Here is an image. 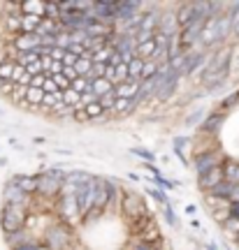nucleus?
<instances>
[{
  "label": "nucleus",
  "instance_id": "nucleus-34",
  "mask_svg": "<svg viewBox=\"0 0 239 250\" xmlns=\"http://www.w3.org/2000/svg\"><path fill=\"white\" fill-rule=\"evenodd\" d=\"M212 192H214L216 197H221V199H230L232 186H230V183H225V181H221L218 186H214V188H212Z\"/></svg>",
  "mask_w": 239,
  "mask_h": 250
},
{
  "label": "nucleus",
  "instance_id": "nucleus-56",
  "mask_svg": "<svg viewBox=\"0 0 239 250\" xmlns=\"http://www.w3.org/2000/svg\"><path fill=\"white\" fill-rule=\"evenodd\" d=\"M237 243H239V232H237Z\"/></svg>",
  "mask_w": 239,
  "mask_h": 250
},
{
  "label": "nucleus",
  "instance_id": "nucleus-2",
  "mask_svg": "<svg viewBox=\"0 0 239 250\" xmlns=\"http://www.w3.org/2000/svg\"><path fill=\"white\" fill-rule=\"evenodd\" d=\"M24 220H26V211L24 206L5 204L2 206V215H0V225L7 234H17L24 229Z\"/></svg>",
  "mask_w": 239,
  "mask_h": 250
},
{
  "label": "nucleus",
  "instance_id": "nucleus-53",
  "mask_svg": "<svg viewBox=\"0 0 239 250\" xmlns=\"http://www.w3.org/2000/svg\"><path fill=\"white\" fill-rule=\"evenodd\" d=\"M239 12V2H232L230 5V14H237Z\"/></svg>",
  "mask_w": 239,
  "mask_h": 250
},
{
  "label": "nucleus",
  "instance_id": "nucleus-40",
  "mask_svg": "<svg viewBox=\"0 0 239 250\" xmlns=\"http://www.w3.org/2000/svg\"><path fill=\"white\" fill-rule=\"evenodd\" d=\"M149 195L156 199V202H160L163 206H169V199H167V195L163 192V190H149Z\"/></svg>",
  "mask_w": 239,
  "mask_h": 250
},
{
  "label": "nucleus",
  "instance_id": "nucleus-52",
  "mask_svg": "<svg viewBox=\"0 0 239 250\" xmlns=\"http://www.w3.org/2000/svg\"><path fill=\"white\" fill-rule=\"evenodd\" d=\"M237 100H239V93H237V95H230V98L225 100V104H232V102H237Z\"/></svg>",
  "mask_w": 239,
  "mask_h": 250
},
{
  "label": "nucleus",
  "instance_id": "nucleus-36",
  "mask_svg": "<svg viewBox=\"0 0 239 250\" xmlns=\"http://www.w3.org/2000/svg\"><path fill=\"white\" fill-rule=\"evenodd\" d=\"M202 118H204V109L197 107V109H193V111L186 116V125H188V127H193V125H197Z\"/></svg>",
  "mask_w": 239,
  "mask_h": 250
},
{
  "label": "nucleus",
  "instance_id": "nucleus-10",
  "mask_svg": "<svg viewBox=\"0 0 239 250\" xmlns=\"http://www.w3.org/2000/svg\"><path fill=\"white\" fill-rule=\"evenodd\" d=\"M202 26H204V21H193L191 26H186L184 30H179V42H181V46H191V44H195V42L200 40Z\"/></svg>",
  "mask_w": 239,
  "mask_h": 250
},
{
  "label": "nucleus",
  "instance_id": "nucleus-42",
  "mask_svg": "<svg viewBox=\"0 0 239 250\" xmlns=\"http://www.w3.org/2000/svg\"><path fill=\"white\" fill-rule=\"evenodd\" d=\"M72 116H74V121L77 123H86L89 118H86V114H84V107H74L72 109Z\"/></svg>",
  "mask_w": 239,
  "mask_h": 250
},
{
  "label": "nucleus",
  "instance_id": "nucleus-48",
  "mask_svg": "<svg viewBox=\"0 0 239 250\" xmlns=\"http://www.w3.org/2000/svg\"><path fill=\"white\" fill-rule=\"evenodd\" d=\"M230 202H232V204H239V186L232 188V192H230Z\"/></svg>",
  "mask_w": 239,
  "mask_h": 250
},
{
  "label": "nucleus",
  "instance_id": "nucleus-26",
  "mask_svg": "<svg viewBox=\"0 0 239 250\" xmlns=\"http://www.w3.org/2000/svg\"><path fill=\"white\" fill-rule=\"evenodd\" d=\"M72 67H74V72H77V77H84V79H89L93 62H91V58H77V62H74Z\"/></svg>",
  "mask_w": 239,
  "mask_h": 250
},
{
  "label": "nucleus",
  "instance_id": "nucleus-39",
  "mask_svg": "<svg viewBox=\"0 0 239 250\" xmlns=\"http://www.w3.org/2000/svg\"><path fill=\"white\" fill-rule=\"evenodd\" d=\"M51 81H53V83H56V88L61 90V93H63V90H68V88H70V81L65 79L63 74H53V77H51Z\"/></svg>",
  "mask_w": 239,
  "mask_h": 250
},
{
  "label": "nucleus",
  "instance_id": "nucleus-29",
  "mask_svg": "<svg viewBox=\"0 0 239 250\" xmlns=\"http://www.w3.org/2000/svg\"><path fill=\"white\" fill-rule=\"evenodd\" d=\"M84 114H86V118H89V121H100L105 111H102V107H100V102L96 100V102H91V104H86V107H84Z\"/></svg>",
  "mask_w": 239,
  "mask_h": 250
},
{
  "label": "nucleus",
  "instance_id": "nucleus-4",
  "mask_svg": "<svg viewBox=\"0 0 239 250\" xmlns=\"http://www.w3.org/2000/svg\"><path fill=\"white\" fill-rule=\"evenodd\" d=\"M74 188H77V183H63L61 202H58L61 215L65 220H70V223H74L79 218V206H77V199H74Z\"/></svg>",
  "mask_w": 239,
  "mask_h": 250
},
{
  "label": "nucleus",
  "instance_id": "nucleus-23",
  "mask_svg": "<svg viewBox=\"0 0 239 250\" xmlns=\"http://www.w3.org/2000/svg\"><path fill=\"white\" fill-rule=\"evenodd\" d=\"M221 169H223V181H225V183H230L232 188L239 186V165L237 162H228Z\"/></svg>",
  "mask_w": 239,
  "mask_h": 250
},
{
  "label": "nucleus",
  "instance_id": "nucleus-44",
  "mask_svg": "<svg viewBox=\"0 0 239 250\" xmlns=\"http://www.w3.org/2000/svg\"><path fill=\"white\" fill-rule=\"evenodd\" d=\"M156 186L163 188V190H172V188H174V183H169L165 176H156Z\"/></svg>",
  "mask_w": 239,
  "mask_h": 250
},
{
  "label": "nucleus",
  "instance_id": "nucleus-45",
  "mask_svg": "<svg viewBox=\"0 0 239 250\" xmlns=\"http://www.w3.org/2000/svg\"><path fill=\"white\" fill-rule=\"evenodd\" d=\"M45 74H37V77H30V83L28 86H33V88H42V83H45Z\"/></svg>",
  "mask_w": 239,
  "mask_h": 250
},
{
  "label": "nucleus",
  "instance_id": "nucleus-31",
  "mask_svg": "<svg viewBox=\"0 0 239 250\" xmlns=\"http://www.w3.org/2000/svg\"><path fill=\"white\" fill-rule=\"evenodd\" d=\"M70 88L74 90V93L84 95V93H91V81L84 79V77H77L74 81H70Z\"/></svg>",
  "mask_w": 239,
  "mask_h": 250
},
{
  "label": "nucleus",
  "instance_id": "nucleus-7",
  "mask_svg": "<svg viewBox=\"0 0 239 250\" xmlns=\"http://www.w3.org/2000/svg\"><path fill=\"white\" fill-rule=\"evenodd\" d=\"M68 243H70V232L63 225H56L47 232V248L49 250H63Z\"/></svg>",
  "mask_w": 239,
  "mask_h": 250
},
{
  "label": "nucleus",
  "instance_id": "nucleus-49",
  "mask_svg": "<svg viewBox=\"0 0 239 250\" xmlns=\"http://www.w3.org/2000/svg\"><path fill=\"white\" fill-rule=\"evenodd\" d=\"M133 250H156V248H153V246H149V243H142V241H140V243H135Z\"/></svg>",
  "mask_w": 239,
  "mask_h": 250
},
{
  "label": "nucleus",
  "instance_id": "nucleus-9",
  "mask_svg": "<svg viewBox=\"0 0 239 250\" xmlns=\"http://www.w3.org/2000/svg\"><path fill=\"white\" fill-rule=\"evenodd\" d=\"M156 33L165 37H172L179 33V23H177V14L174 12H167V14H160L158 19V28H156Z\"/></svg>",
  "mask_w": 239,
  "mask_h": 250
},
{
  "label": "nucleus",
  "instance_id": "nucleus-13",
  "mask_svg": "<svg viewBox=\"0 0 239 250\" xmlns=\"http://www.w3.org/2000/svg\"><path fill=\"white\" fill-rule=\"evenodd\" d=\"M137 90H140V81H133L128 79L123 83H119L114 88V98L116 100H133L137 95Z\"/></svg>",
  "mask_w": 239,
  "mask_h": 250
},
{
  "label": "nucleus",
  "instance_id": "nucleus-1",
  "mask_svg": "<svg viewBox=\"0 0 239 250\" xmlns=\"http://www.w3.org/2000/svg\"><path fill=\"white\" fill-rule=\"evenodd\" d=\"M230 49H223L218 54L214 56L212 61H207V70H204V86H209V88H216V86H221L225 77H228V72H230Z\"/></svg>",
  "mask_w": 239,
  "mask_h": 250
},
{
  "label": "nucleus",
  "instance_id": "nucleus-21",
  "mask_svg": "<svg viewBox=\"0 0 239 250\" xmlns=\"http://www.w3.org/2000/svg\"><path fill=\"white\" fill-rule=\"evenodd\" d=\"M114 90V86H112V81L109 79H93L91 81V93L96 95V98H102V95H107V93H112Z\"/></svg>",
  "mask_w": 239,
  "mask_h": 250
},
{
  "label": "nucleus",
  "instance_id": "nucleus-50",
  "mask_svg": "<svg viewBox=\"0 0 239 250\" xmlns=\"http://www.w3.org/2000/svg\"><path fill=\"white\" fill-rule=\"evenodd\" d=\"M14 250H35L33 243H21V246H14Z\"/></svg>",
  "mask_w": 239,
  "mask_h": 250
},
{
  "label": "nucleus",
  "instance_id": "nucleus-3",
  "mask_svg": "<svg viewBox=\"0 0 239 250\" xmlns=\"http://www.w3.org/2000/svg\"><path fill=\"white\" fill-rule=\"evenodd\" d=\"M96 181L97 179H84L74 188V199L79 206V215H89L93 208V197H96Z\"/></svg>",
  "mask_w": 239,
  "mask_h": 250
},
{
  "label": "nucleus",
  "instance_id": "nucleus-5",
  "mask_svg": "<svg viewBox=\"0 0 239 250\" xmlns=\"http://www.w3.org/2000/svg\"><path fill=\"white\" fill-rule=\"evenodd\" d=\"M112 195H114V188H112V183L109 181H96V197H93V213H102L105 211L107 202L112 199Z\"/></svg>",
  "mask_w": 239,
  "mask_h": 250
},
{
  "label": "nucleus",
  "instance_id": "nucleus-16",
  "mask_svg": "<svg viewBox=\"0 0 239 250\" xmlns=\"http://www.w3.org/2000/svg\"><path fill=\"white\" fill-rule=\"evenodd\" d=\"M218 162H216V155L214 153H200L197 158H195V171H197V176H202L207 174L209 169H214Z\"/></svg>",
  "mask_w": 239,
  "mask_h": 250
},
{
  "label": "nucleus",
  "instance_id": "nucleus-51",
  "mask_svg": "<svg viewBox=\"0 0 239 250\" xmlns=\"http://www.w3.org/2000/svg\"><path fill=\"white\" fill-rule=\"evenodd\" d=\"M230 215L239 218V204H232V206H230Z\"/></svg>",
  "mask_w": 239,
  "mask_h": 250
},
{
  "label": "nucleus",
  "instance_id": "nucleus-30",
  "mask_svg": "<svg viewBox=\"0 0 239 250\" xmlns=\"http://www.w3.org/2000/svg\"><path fill=\"white\" fill-rule=\"evenodd\" d=\"M14 67H17V62L14 61H2L0 62V83H2V81H12Z\"/></svg>",
  "mask_w": 239,
  "mask_h": 250
},
{
  "label": "nucleus",
  "instance_id": "nucleus-18",
  "mask_svg": "<svg viewBox=\"0 0 239 250\" xmlns=\"http://www.w3.org/2000/svg\"><path fill=\"white\" fill-rule=\"evenodd\" d=\"M5 202H7V204H14V206H24L26 204V195H24L14 183H7V186H5Z\"/></svg>",
  "mask_w": 239,
  "mask_h": 250
},
{
  "label": "nucleus",
  "instance_id": "nucleus-25",
  "mask_svg": "<svg viewBox=\"0 0 239 250\" xmlns=\"http://www.w3.org/2000/svg\"><path fill=\"white\" fill-rule=\"evenodd\" d=\"M24 98H26V104H30V107H40V104H42V98H45V93H42V88L28 86Z\"/></svg>",
  "mask_w": 239,
  "mask_h": 250
},
{
  "label": "nucleus",
  "instance_id": "nucleus-43",
  "mask_svg": "<svg viewBox=\"0 0 239 250\" xmlns=\"http://www.w3.org/2000/svg\"><path fill=\"white\" fill-rule=\"evenodd\" d=\"M225 227H228L230 232H235V234H237V232H239V218H235V215H230V218L225 220Z\"/></svg>",
  "mask_w": 239,
  "mask_h": 250
},
{
  "label": "nucleus",
  "instance_id": "nucleus-47",
  "mask_svg": "<svg viewBox=\"0 0 239 250\" xmlns=\"http://www.w3.org/2000/svg\"><path fill=\"white\" fill-rule=\"evenodd\" d=\"M165 220H167L172 227H177V218H174V213H172V208H169V206H165Z\"/></svg>",
  "mask_w": 239,
  "mask_h": 250
},
{
  "label": "nucleus",
  "instance_id": "nucleus-22",
  "mask_svg": "<svg viewBox=\"0 0 239 250\" xmlns=\"http://www.w3.org/2000/svg\"><path fill=\"white\" fill-rule=\"evenodd\" d=\"M19 7H21V12H24V14H28V17H40V19H45V2L30 0V2H21Z\"/></svg>",
  "mask_w": 239,
  "mask_h": 250
},
{
  "label": "nucleus",
  "instance_id": "nucleus-35",
  "mask_svg": "<svg viewBox=\"0 0 239 250\" xmlns=\"http://www.w3.org/2000/svg\"><path fill=\"white\" fill-rule=\"evenodd\" d=\"M58 17H61V7H58V2H45V19L58 21Z\"/></svg>",
  "mask_w": 239,
  "mask_h": 250
},
{
  "label": "nucleus",
  "instance_id": "nucleus-37",
  "mask_svg": "<svg viewBox=\"0 0 239 250\" xmlns=\"http://www.w3.org/2000/svg\"><path fill=\"white\" fill-rule=\"evenodd\" d=\"M158 72V62L156 61H144V70H142V81L144 79H151L153 74Z\"/></svg>",
  "mask_w": 239,
  "mask_h": 250
},
{
  "label": "nucleus",
  "instance_id": "nucleus-55",
  "mask_svg": "<svg viewBox=\"0 0 239 250\" xmlns=\"http://www.w3.org/2000/svg\"><path fill=\"white\" fill-rule=\"evenodd\" d=\"M232 35H237V37H239V26L235 28V30H232Z\"/></svg>",
  "mask_w": 239,
  "mask_h": 250
},
{
  "label": "nucleus",
  "instance_id": "nucleus-15",
  "mask_svg": "<svg viewBox=\"0 0 239 250\" xmlns=\"http://www.w3.org/2000/svg\"><path fill=\"white\" fill-rule=\"evenodd\" d=\"M158 19H160L158 12H146V14H142V17H140V26L135 28V30L153 35V33H156V28H158Z\"/></svg>",
  "mask_w": 239,
  "mask_h": 250
},
{
  "label": "nucleus",
  "instance_id": "nucleus-24",
  "mask_svg": "<svg viewBox=\"0 0 239 250\" xmlns=\"http://www.w3.org/2000/svg\"><path fill=\"white\" fill-rule=\"evenodd\" d=\"M125 65H128V79L142 81V70H144V61H142V58H137V56H135L133 61H128Z\"/></svg>",
  "mask_w": 239,
  "mask_h": 250
},
{
  "label": "nucleus",
  "instance_id": "nucleus-46",
  "mask_svg": "<svg viewBox=\"0 0 239 250\" xmlns=\"http://www.w3.org/2000/svg\"><path fill=\"white\" fill-rule=\"evenodd\" d=\"M7 26L12 28V30H17V33H21V17H14V19L9 17V19H7Z\"/></svg>",
  "mask_w": 239,
  "mask_h": 250
},
{
  "label": "nucleus",
  "instance_id": "nucleus-19",
  "mask_svg": "<svg viewBox=\"0 0 239 250\" xmlns=\"http://www.w3.org/2000/svg\"><path fill=\"white\" fill-rule=\"evenodd\" d=\"M9 183H14L24 195H28V192H37V179L35 176H14Z\"/></svg>",
  "mask_w": 239,
  "mask_h": 250
},
{
  "label": "nucleus",
  "instance_id": "nucleus-32",
  "mask_svg": "<svg viewBox=\"0 0 239 250\" xmlns=\"http://www.w3.org/2000/svg\"><path fill=\"white\" fill-rule=\"evenodd\" d=\"M112 86H114V81L116 83H123V81H128V65L125 62H121V65H116L114 67V74H112Z\"/></svg>",
  "mask_w": 239,
  "mask_h": 250
},
{
  "label": "nucleus",
  "instance_id": "nucleus-20",
  "mask_svg": "<svg viewBox=\"0 0 239 250\" xmlns=\"http://www.w3.org/2000/svg\"><path fill=\"white\" fill-rule=\"evenodd\" d=\"M193 21H200V19L195 17L193 2H191V5H184V7L179 9V14H177V23H179V28L184 30V28H186V26H191Z\"/></svg>",
  "mask_w": 239,
  "mask_h": 250
},
{
  "label": "nucleus",
  "instance_id": "nucleus-38",
  "mask_svg": "<svg viewBox=\"0 0 239 250\" xmlns=\"http://www.w3.org/2000/svg\"><path fill=\"white\" fill-rule=\"evenodd\" d=\"M97 102H100L102 111H105V109H112V107H114V102H116L114 90H112V93H107V95H102V98H97Z\"/></svg>",
  "mask_w": 239,
  "mask_h": 250
},
{
  "label": "nucleus",
  "instance_id": "nucleus-17",
  "mask_svg": "<svg viewBox=\"0 0 239 250\" xmlns=\"http://www.w3.org/2000/svg\"><path fill=\"white\" fill-rule=\"evenodd\" d=\"M221 181H223V169L216 165L214 169H209L207 174H202V176H200V186H202L204 190H212V188L218 186Z\"/></svg>",
  "mask_w": 239,
  "mask_h": 250
},
{
  "label": "nucleus",
  "instance_id": "nucleus-12",
  "mask_svg": "<svg viewBox=\"0 0 239 250\" xmlns=\"http://www.w3.org/2000/svg\"><path fill=\"white\" fill-rule=\"evenodd\" d=\"M216 19H218V17H212V19H207V21H204L202 33H200V42H202L204 46H212V44H216V42H221V40H218Z\"/></svg>",
  "mask_w": 239,
  "mask_h": 250
},
{
  "label": "nucleus",
  "instance_id": "nucleus-33",
  "mask_svg": "<svg viewBox=\"0 0 239 250\" xmlns=\"http://www.w3.org/2000/svg\"><path fill=\"white\" fill-rule=\"evenodd\" d=\"M135 107H137V102H135V100H116L112 109H114L116 114H128V111H133Z\"/></svg>",
  "mask_w": 239,
  "mask_h": 250
},
{
  "label": "nucleus",
  "instance_id": "nucleus-6",
  "mask_svg": "<svg viewBox=\"0 0 239 250\" xmlns=\"http://www.w3.org/2000/svg\"><path fill=\"white\" fill-rule=\"evenodd\" d=\"M91 17L97 19V21H102V23H112L116 21V2L114 0H100V2H93V7H91Z\"/></svg>",
  "mask_w": 239,
  "mask_h": 250
},
{
  "label": "nucleus",
  "instance_id": "nucleus-41",
  "mask_svg": "<svg viewBox=\"0 0 239 250\" xmlns=\"http://www.w3.org/2000/svg\"><path fill=\"white\" fill-rule=\"evenodd\" d=\"M130 153H135V155H140V158H144V160H153V153L151 151H146V148H137V146H135V148H130Z\"/></svg>",
  "mask_w": 239,
  "mask_h": 250
},
{
  "label": "nucleus",
  "instance_id": "nucleus-28",
  "mask_svg": "<svg viewBox=\"0 0 239 250\" xmlns=\"http://www.w3.org/2000/svg\"><path fill=\"white\" fill-rule=\"evenodd\" d=\"M223 121H225V114H214V116H209L202 123V130H204V132H216V130L221 127Z\"/></svg>",
  "mask_w": 239,
  "mask_h": 250
},
{
  "label": "nucleus",
  "instance_id": "nucleus-8",
  "mask_svg": "<svg viewBox=\"0 0 239 250\" xmlns=\"http://www.w3.org/2000/svg\"><path fill=\"white\" fill-rule=\"evenodd\" d=\"M12 46L17 49L19 54L35 51V49H40V35H35V33H19V35L12 40Z\"/></svg>",
  "mask_w": 239,
  "mask_h": 250
},
{
  "label": "nucleus",
  "instance_id": "nucleus-11",
  "mask_svg": "<svg viewBox=\"0 0 239 250\" xmlns=\"http://www.w3.org/2000/svg\"><path fill=\"white\" fill-rule=\"evenodd\" d=\"M207 54H197V51H191L186 54V61H184V67H181V74H195L197 70H202L207 65Z\"/></svg>",
  "mask_w": 239,
  "mask_h": 250
},
{
  "label": "nucleus",
  "instance_id": "nucleus-14",
  "mask_svg": "<svg viewBox=\"0 0 239 250\" xmlns=\"http://www.w3.org/2000/svg\"><path fill=\"white\" fill-rule=\"evenodd\" d=\"M61 188H63L61 181H53V179H49V176L37 179V192H40V195H45V197L58 195V192H61Z\"/></svg>",
  "mask_w": 239,
  "mask_h": 250
},
{
  "label": "nucleus",
  "instance_id": "nucleus-27",
  "mask_svg": "<svg viewBox=\"0 0 239 250\" xmlns=\"http://www.w3.org/2000/svg\"><path fill=\"white\" fill-rule=\"evenodd\" d=\"M40 17H28V14H21V33H35L37 26H40Z\"/></svg>",
  "mask_w": 239,
  "mask_h": 250
},
{
  "label": "nucleus",
  "instance_id": "nucleus-54",
  "mask_svg": "<svg viewBox=\"0 0 239 250\" xmlns=\"http://www.w3.org/2000/svg\"><path fill=\"white\" fill-rule=\"evenodd\" d=\"M35 250H49L47 246H35Z\"/></svg>",
  "mask_w": 239,
  "mask_h": 250
}]
</instances>
